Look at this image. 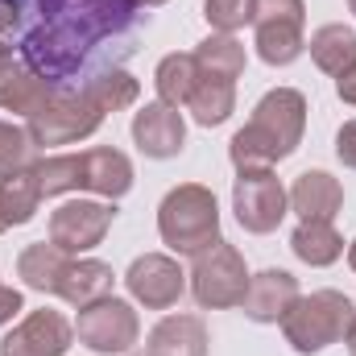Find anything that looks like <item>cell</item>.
<instances>
[{"label":"cell","instance_id":"cb8c5ba5","mask_svg":"<svg viewBox=\"0 0 356 356\" xmlns=\"http://www.w3.org/2000/svg\"><path fill=\"white\" fill-rule=\"evenodd\" d=\"M191 54H195V63H199L203 75H216V79H228V83H236L245 75V63H249L245 46L236 42V33H211Z\"/></svg>","mask_w":356,"mask_h":356},{"label":"cell","instance_id":"ba28073f","mask_svg":"<svg viewBox=\"0 0 356 356\" xmlns=\"http://www.w3.org/2000/svg\"><path fill=\"white\" fill-rule=\"evenodd\" d=\"M232 211H236L245 232L266 236V232H273L286 220L290 195H286L282 178L273 170H253V175H241L232 182Z\"/></svg>","mask_w":356,"mask_h":356},{"label":"cell","instance_id":"7402d4cb","mask_svg":"<svg viewBox=\"0 0 356 356\" xmlns=\"http://www.w3.org/2000/svg\"><path fill=\"white\" fill-rule=\"evenodd\" d=\"M290 249H294V257H298V261L323 269V266H332V261H340V257H344V236L336 232V224L298 220V228H294V236H290Z\"/></svg>","mask_w":356,"mask_h":356},{"label":"cell","instance_id":"d590c367","mask_svg":"<svg viewBox=\"0 0 356 356\" xmlns=\"http://www.w3.org/2000/svg\"><path fill=\"white\" fill-rule=\"evenodd\" d=\"M348 266H353V273H356V241L348 245Z\"/></svg>","mask_w":356,"mask_h":356},{"label":"cell","instance_id":"e0dca14e","mask_svg":"<svg viewBox=\"0 0 356 356\" xmlns=\"http://www.w3.org/2000/svg\"><path fill=\"white\" fill-rule=\"evenodd\" d=\"M50 95H54V83L42 79L33 67H25V63H17V58L0 67V108H4V112H17V116L29 120Z\"/></svg>","mask_w":356,"mask_h":356},{"label":"cell","instance_id":"ac0fdd59","mask_svg":"<svg viewBox=\"0 0 356 356\" xmlns=\"http://www.w3.org/2000/svg\"><path fill=\"white\" fill-rule=\"evenodd\" d=\"M67 266H71V257H67L58 245L38 241V245H25V249H21V257H17V277H21L29 290H38V294H58V290H63V277H67Z\"/></svg>","mask_w":356,"mask_h":356},{"label":"cell","instance_id":"7a4b0ae2","mask_svg":"<svg viewBox=\"0 0 356 356\" xmlns=\"http://www.w3.org/2000/svg\"><path fill=\"white\" fill-rule=\"evenodd\" d=\"M158 232L162 245H170L178 257H195L220 241V203L211 186L182 182L175 186L158 207Z\"/></svg>","mask_w":356,"mask_h":356},{"label":"cell","instance_id":"f1b7e54d","mask_svg":"<svg viewBox=\"0 0 356 356\" xmlns=\"http://www.w3.org/2000/svg\"><path fill=\"white\" fill-rule=\"evenodd\" d=\"M203 17L216 33H236L253 25V0H203Z\"/></svg>","mask_w":356,"mask_h":356},{"label":"cell","instance_id":"484cf974","mask_svg":"<svg viewBox=\"0 0 356 356\" xmlns=\"http://www.w3.org/2000/svg\"><path fill=\"white\" fill-rule=\"evenodd\" d=\"M83 91H88L91 104L108 116V112L133 108V104H137V95H141V83H137L129 71H99V75H95Z\"/></svg>","mask_w":356,"mask_h":356},{"label":"cell","instance_id":"2e32d148","mask_svg":"<svg viewBox=\"0 0 356 356\" xmlns=\"http://www.w3.org/2000/svg\"><path fill=\"white\" fill-rule=\"evenodd\" d=\"M207 323L199 315H166L149 336L141 356H207Z\"/></svg>","mask_w":356,"mask_h":356},{"label":"cell","instance_id":"30bf717a","mask_svg":"<svg viewBox=\"0 0 356 356\" xmlns=\"http://www.w3.org/2000/svg\"><path fill=\"white\" fill-rule=\"evenodd\" d=\"M124 286L129 294L145 307V311H170L178 298L186 294V273L175 257L166 253H145L137 257L129 273H124Z\"/></svg>","mask_w":356,"mask_h":356},{"label":"cell","instance_id":"52a82bcc","mask_svg":"<svg viewBox=\"0 0 356 356\" xmlns=\"http://www.w3.org/2000/svg\"><path fill=\"white\" fill-rule=\"evenodd\" d=\"M302 21H307V4L302 0H253V29H257L261 63L290 67L307 50Z\"/></svg>","mask_w":356,"mask_h":356},{"label":"cell","instance_id":"d4e9b609","mask_svg":"<svg viewBox=\"0 0 356 356\" xmlns=\"http://www.w3.org/2000/svg\"><path fill=\"white\" fill-rule=\"evenodd\" d=\"M199 79V63L195 54H166L154 71V88H158V99L170 104V108H182L191 99V88Z\"/></svg>","mask_w":356,"mask_h":356},{"label":"cell","instance_id":"8fae6325","mask_svg":"<svg viewBox=\"0 0 356 356\" xmlns=\"http://www.w3.org/2000/svg\"><path fill=\"white\" fill-rule=\"evenodd\" d=\"M71 340H75V323H67V315L42 307V311H29L0 340V356H67Z\"/></svg>","mask_w":356,"mask_h":356},{"label":"cell","instance_id":"5b68a950","mask_svg":"<svg viewBox=\"0 0 356 356\" xmlns=\"http://www.w3.org/2000/svg\"><path fill=\"white\" fill-rule=\"evenodd\" d=\"M104 124V112L88 99V91H58L25 120V133L33 137V145H75L91 137Z\"/></svg>","mask_w":356,"mask_h":356},{"label":"cell","instance_id":"8d00e7d4","mask_svg":"<svg viewBox=\"0 0 356 356\" xmlns=\"http://www.w3.org/2000/svg\"><path fill=\"white\" fill-rule=\"evenodd\" d=\"M133 4H145V8H158V4H166V0H133Z\"/></svg>","mask_w":356,"mask_h":356},{"label":"cell","instance_id":"9c48e42d","mask_svg":"<svg viewBox=\"0 0 356 356\" xmlns=\"http://www.w3.org/2000/svg\"><path fill=\"white\" fill-rule=\"evenodd\" d=\"M116 220V207L112 203H95V199H67L50 211V245H58L67 257H79L91 253L108 228Z\"/></svg>","mask_w":356,"mask_h":356},{"label":"cell","instance_id":"9a60e30c","mask_svg":"<svg viewBox=\"0 0 356 356\" xmlns=\"http://www.w3.org/2000/svg\"><path fill=\"white\" fill-rule=\"evenodd\" d=\"M79 191H95L104 199H120L133 191V162L112 149V145H95L79 154Z\"/></svg>","mask_w":356,"mask_h":356},{"label":"cell","instance_id":"7c38bea8","mask_svg":"<svg viewBox=\"0 0 356 356\" xmlns=\"http://www.w3.org/2000/svg\"><path fill=\"white\" fill-rule=\"evenodd\" d=\"M133 141H137V149H141L145 158H154V162L178 158L182 145H186V120H182L178 108L154 99V104L137 108V116H133Z\"/></svg>","mask_w":356,"mask_h":356},{"label":"cell","instance_id":"4fadbf2b","mask_svg":"<svg viewBox=\"0 0 356 356\" xmlns=\"http://www.w3.org/2000/svg\"><path fill=\"white\" fill-rule=\"evenodd\" d=\"M298 277L286 273V269H261L249 277V290H245V315L253 323H282L286 311L298 302Z\"/></svg>","mask_w":356,"mask_h":356},{"label":"cell","instance_id":"f35d334b","mask_svg":"<svg viewBox=\"0 0 356 356\" xmlns=\"http://www.w3.org/2000/svg\"><path fill=\"white\" fill-rule=\"evenodd\" d=\"M348 8H353V17H356V0H348Z\"/></svg>","mask_w":356,"mask_h":356},{"label":"cell","instance_id":"3957f363","mask_svg":"<svg viewBox=\"0 0 356 356\" xmlns=\"http://www.w3.org/2000/svg\"><path fill=\"white\" fill-rule=\"evenodd\" d=\"M353 315H356L353 298L340 294V290L298 294V302L282 319V336H286V344L294 353H302V356L323 353V348H332V344H340L348 336Z\"/></svg>","mask_w":356,"mask_h":356},{"label":"cell","instance_id":"44dd1931","mask_svg":"<svg viewBox=\"0 0 356 356\" xmlns=\"http://www.w3.org/2000/svg\"><path fill=\"white\" fill-rule=\"evenodd\" d=\"M112 266H104V261H95V257H71V266H67V277H63V298L71 302V307H91V302H99V298H108L112 294Z\"/></svg>","mask_w":356,"mask_h":356},{"label":"cell","instance_id":"e575fe53","mask_svg":"<svg viewBox=\"0 0 356 356\" xmlns=\"http://www.w3.org/2000/svg\"><path fill=\"white\" fill-rule=\"evenodd\" d=\"M4 63H13V46H4V42H0V67H4Z\"/></svg>","mask_w":356,"mask_h":356},{"label":"cell","instance_id":"74e56055","mask_svg":"<svg viewBox=\"0 0 356 356\" xmlns=\"http://www.w3.org/2000/svg\"><path fill=\"white\" fill-rule=\"evenodd\" d=\"M0 232H8V220H4V211H0Z\"/></svg>","mask_w":356,"mask_h":356},{"label":"cell","instance_id":"d6986e66","mask_svg":"<svg viewBox=\"0 0 356 356\" xmlns=\"http://www.w3.org/2000/svg\"><path fill=\"white\" fill-rule=\"evenodd\" d=\"M307 50H311V58H315V67L323 75L340 79L356 67V29L353 25H319L311 33Z\"/></svg>","mask_w":356,"mask_h":356},{"label":"cell","instance_id":"4316f807","mask_svg":"<svg viewBox=\"0 0 356 356\" xmlns=\"http://www.w3.org/2000/svg\"><path fill=\"white\" fill-rule=\"evenodd\" d=\"M42 195H71L79 191V154H50L42 162H33Z\"/></svg>","mask_w":356,"mask_h":356},{"label":"cell","instance_id":"ffe728a7","mask_svg":"<svg viewBox=\"0 0 356 356\" xmlns=\"http://www.w3.org/2000/svg\"><path fill=\"white\" fill-rule=\"evenodd\" d=\"M182 108L195 116V124L216 129V124H224V120L236 112V83L199 71V79H195V88H191V99H186Z\"/></svg>","mask_w":356,"mask_h":356},{"label":"cell","instance_id":"603a6c76","mask_svg":"<svg viewBox=\"0 0 356 356\" xmlns=\"http://www.w3.org/2000/svg\"><path fill=\"white\" fill-rule=\"evenodd\" d=\"M42 182H38V170H13V175L0 178V211L8 220V228H21L38 216V203H42Z\"/></svg>","mask_w":356,"mask_h":356},{"label":"cell","instance_id":"4dcf8cb0","mask_svg":"<svg viewBox=\"0 0 356 356\" xmlns=\"http://www.w3.org/2000/svg\"><path fill=\"white\" fill-rule=\"evenodd\" d=\"M21 311H25V298H21V290H13V286H0V327H4V323H13Z\"/></svg>","mask_w":356,"mask_h":356},{"label":"cell","instance_id":"6da1fadb","mask_svg":"<svg viewBox=\"0 0 356 356\" xmlns=\"http://www.w3.org/2000/svg\"><path fill=\"white\" fill-rule=\"evenodd\" d=\"M307 129V99L294 88H273L257 99L253 116L245 129H236L228 158L236 166V175H253V170H273L277 162H286Z\"/></svg>","mask_w":356,"mask_h":356},{"label":"cell","instance_id":"836d02e7","mask_svg":"<svg viewBox=\"0 0 356 356\" xmlns=\"http://www.w3.org/2000/svg\"><path fill=\"white\" fill-rule=\"evenodd\" d=\"M344 340H348V353L356 356V315H353V323H348V336H344Z\"/></svg>","mask_w":356,"mask_h":356},{"label":"cell","instance_id":"83f0119b","mask_svg":"<svg viewBox=\"0 0 356 356\" xmlns=\"http://www.w3.org/2000/svg\"><path fill=\"white\" fill-rule=\"evenodd\" d=\"M33 137L21 129V124H8L0 120V178L13 175V170H29L33 166Z\"/></svg>","mask_w":356,"mask_h":356},{"label":"cell","instance_id":"5bb4252c","mask_svg":"<svg viewBox=\"0 0 356 356\" xmlns=\"http://www.w3.org/2000/svg\"><path fill=\"white\" fill-rule=\"evenodd\" d=\"M286 195H290V211L298 220L332 224L340 216V207H344V186H340V178H332L327 170H302Z\"/></svg>","mask_w":356,"mask_h":356},{"label":"cell","instance_id":"d6a6232c","mask_svg":"<svg viewBox=\"0 0 356 356\" xmlns=\"http://www.w3.org/2000/svg\"><path fill=\"white\" fill-rule=\"evenodd\" d=\"M17 25V0H0V29Z\"/></svg>","mask_w":356,"mask_h":356},{"label":"cell","instance_id":"1f68e13d","mask_svg":"<svg viewBox=\"0 0 356 356\" xmlns=\"http://www.w3.org/2000/svg\"><path fill=\"white\" fill-rule=\"evenodd\" d=\"M336 95H340L344 104H353V108H356V67L348 71V75H340V79H336Z\"/></svg>","mask_w":356,"mask_h":356},{"label":"cell","instance_id":"8992f818","mask_svg":"<svg viewBox=\"0 0 356 356\" xmlns=\"http://www.w3.org/2000/svg\"><path fill=\"white\" fill-rule=\"evenodd\" d=\"M75 336H79V344H88L91 353L99 356H129L141 340V319H137L133 302L108 294V298L79 311Z\"/></svg>","mask_w":356,"mask_h":356},{"label":"cell","instance_id":"277c9868","mask_svg":"<svg viewBox=\"0 0 356 356\" xmlns=\"http://www.w3.org/2000/svg\"><path fill=\"white\" fill-rule=\"evenodd\" d=\"M249 266L241 257L236 245L228 241H216L211 249L195 253V266H191V294L203 311H228V307H241L245 302V290H249Z\"/></svg>","mask_w":356,"mask_h":356},{"label":"cell","instance_id":"f546056e","mask_svg":"<svg viewBox=\"0 0 356 356\" xmlns=\"http://www.w3.org/2000/svg\"><path fill=\"white\" fill-rule=\"evenodd\" d=\"M336 158H340L348 170H356V120H348V124L336 133Z\"/></svg>","mask_w":356,"mask_h":356}]
</instances>
